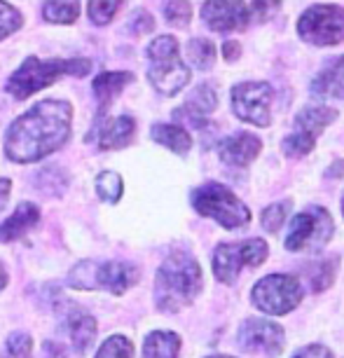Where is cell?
Listing matches in <instances>:
<instances>
[{
    "mask_svg": "<svg viewBox=\"0 0 344 358\" xmlns=\"http://www.w3.org/2000/svg\"><path fill=\"white\" fill-rule=\"evenodd\" d=\"M73 108L66 101H43L15 120L5 138V152L12 162L29 164L54 152L71 134Z\"/></svg>",
    "mask_w": 344,
    "mask_h": 358,
    "instance_id": "obj_1",
    "label": "cell"
},
{
    "mask_svg": "<svg viewBox=\"0 0 344 358\" xmlns=\"http://www.w3.org/2000/svg\"><path fill=\"white\" fill-rule=\"evenodd\" d=\"M201 290V267L190 253L176 251L162 262L155 279V297L162 312H180Z\"/></svg>",
    "mask_w": 344,
    "mask_h": 358,
    "instance_id": "obj_2",
    "label": "cell"
},
{
    "mask_svg": "<svg viewBox=\"0 0 344 358\" xmlns=\"http://www.w3.org/2000/svg\"><path fill=\"white\" fill-rule=\"evenodd\" d=\"M194 211L215 220L225 229H241L251 222L248 206L229 187L220 183H204L192 192Z\"/></svg>",
    "mask_w": 344,
    "mask_h": 358,
    "instance_id": "obj_3",
    "label": "cell"
},
{
    "mask_svg": "<svg viewBox=\"0 0 344 358\" xmlns=\"http://www.w3.org/2000/svg\"><path fill=\"white\" fill-rule=\"evenodd\" d=\"M150 59V83L159 94L173 96L190 83V71L180 62L178 40L173 36H159L148 45Z\"/></svg>",
    "mask_w": 344,
    "mask_h": 358,
    "instance_id": "obj_4",
    "label": "cell"
},
{
    "mask_svg": "<svg viewBox=\"0 0 344 358\" xmlns=\"http://www.w3.org/2000/svg\"><path fill=\"white\" fill-rule=\"evenodd\" d=\"M335 232L333 215H330L323 206H312L293 215L291 227H288L286 248L288 251L302 253V251H321L330 241Z\"/></svg>",
    "mask_w": 344,
    "mask_h": 358,
    "instance_id": "obj_5",
    "label": "cell"
},
{
    "mask_svg": "<svg viewBox=\"0 0 344 358\" xmlns=\"http://www.w3.org/2000/svg\"><path fill=\"white\" fill-rule=\"evenodd\" d=\"M276 10L279 3H206L201 8V17L215 33H234L267 19Z\"/></svg>",
    "mask_w": 344,
    "mask_h": 358,
    "instance_id": "obj_6",
    "label": "cell"
},
{
    "mask_svg": "<svg viewBox=\"0 0 344 358\" xmlns=\"http://www.w3.org/2000/svg\"><path fill=\"white\" fill-rule=\"evenodd\" d=\"M267 241L246 239L234 244H220L213 251V274L220 283H234L244 267H260L267 260Z\"/></svg>",
    "mask_w": 344,
    "mask_h": 358,
    "instance_id": "obj_7",
    "label": "cell"
},
{
    "mask_svg": "<svg viewBox=\"0 0 344 358\" xmlns=\"http://www.w3.org/2000/svg\"><path fill=\"white\" fill-rule=\"evenodd\" d=\"M298 36L316 47H333L344 43V8L340 5H312L302 12Z\"/></svg>",
    "mask_w": 344,
    "mask_h": 358,
    "instance_id": "obj_8",
    "label": "cell"
},
{
    "mask_svg": "<svg viewBox=\"0 0 344 358\" xmlns=\"http://www.w3.org/2000/svg\"><path fill=\"white\" fill-rule=\"evenodd\" d=\"M302 300L300 281L291 274H269L253 286V305L269 316L293 312Z\"/></svg>",
    "mask_w": 344,
    "mask_h": 358,
    "instance_id": "obj_9",
    "label": "cell"
},
{
    "mask_svg": "<svg viewBox=\"0 0 344 358\" xmlns=\"http://www.w3.org/2000/svg\"><path fill=\"white\" fill-rule=\"evenodd\" d=\"M274 90L269 83H241L232 90V110L239 120L255 127L272 124Z\"/></svg>",
    "mask_w": 344,
    "mask_h": 358,
    "instance_id": "obj_10",
    "label": "cell"
},
{
    "mask_svg": "<svg viewBox=\"0 0 344 358\" xmlns=\"http://www.w3.org/2000/svg\"><path fill=\"white\" fill-rule=\"evenodd\" d=\"M66 73V62H40L38 57H29L15 76L10 78L8 92L17 99H29L33 92L45 90L57 83Z\"/></svg>",
    "mask_w": 344,
    "mask_h": 358,
    "instance_id": "obj_11",
    "label": "cell"
},
{
    "mask_svg": "<svg viewBox=\"0 0 344 358\" xmlns=\"http://www.w3.org/2000/svg\"><path fill=\"white\" fill-rule=\"evenodd\" d=\"M239 344L251 354L279 356L286 344V335L279 323L269 319H248L239 328Z\"/></svg>",
    "mask_w": 344,
    "mask_h": 358,
    "instance_id": "obj_12",
    "label": "cell"
},
{
    "mask_svg": "<svg viewBox=\"0 0 344 358\" xmlns=\"http://www.w3.org/2000/svg\"><path fill=\"white\" fill-rule=\"evenodd\" d=\"M262 141L255 134L239 131L227 136L225 141H220L218 145V157L222 159V164L234 166V169H246L253 164V159L260 155Z\"/></svg>",
    "mask_w": 344,
    "mask_h": 358,
    "instance_id": "obj_13",
    "label": "cell"
},
{
    "mask_svg": "<svg viewBox=\"0 0 344 358\" xmlns=\"http://www.w3.org/2000/svg\"><path fill=\"white\" fill-rule=\"evenodd\" d=\"M138 281V269L129 262H96V272H94V288H106L113 295H122Z\"/></svg>",
    "mask_w": 344,
    "mask_h": 358,
    "instance_id": "obj_14",
    "label": "cell"
},
{
    "mask_svg": "<svg viewBox=\"0 0 344 358\" xmlns=\"http://www.w3.org/2000/svg\"><path fill=\"white\" fill-rule=\"evenodd\" d=\"M64 326L69 330L73 347L78 349V354H85V351L92 347L94 337H96V321H94V316L87 314L85 309L78 305H66Z\"/></svg>",
    "mask_w": 344,
    "mask_h": 358,
    "instance_id": "obj_15",
    "label": "cell"
},
{
    "mask_svg": "<svg viewBox=\"0 0 344 358\" xmlns=\"http://www.w3.org/2000/svg\"><path fill=\"white\" fill-rule=\"evenodd\" d=\"M215 106H218V94L213 92V85L204 83L192 92V96L185 101L183 108H178L176 120H187L194 127H204L206 117L215 110Z\"/></svg>",
    "mask_w": 344,
    "mask_h": 358,
    "instance_id": "obj_16",
    "label": "cell"
},
{
    "mask_svg": "<svg viewBox=\"0 0 344 358\" xmlns=\"http://www.w3.org/2000/svg\"><path fill=\"white\" fill-rule=\"evenodd\" d=\"M38 220H40V208L36 204H31V201H22V204L15 208V213L0 225V239L15 241L22 234L29 232Z\"/></svg>",
    "mask_w": 344,
    "mask_h": 358,
    "instance_id": "obj_17",
    "label": "cell"
},
{
    "mask_svg": "<svg viewBox=\"0 0 344 358\" xmlns=\"http://www.w3.org/2000/svg\"><path fill=\"white\" fill-rule=\"evenodd\" d=\"M337 120V110L333 108H326V106H307L302 108L295 117V131H302L307 136L316 138L319 134L326 131L328 124H333Z\"/></svg>",
    "mask_w": 344,
    "mask_h": 358,
    "instance_id": "obj_18",
    "label": "cell"
},
{
    "mask_svg": "<svg viewBox=\"0 0 344 358\" xmlns=\"http://www.w3.org/2000/svg\"><path fill=\"white\" fill-rule=\"evenodd\" d=\"M312 94L319 99L344 101V57H340L330 69L321 71L312 83Z\"/></svg>",
    "mask_w": 344,
    "mask_h": 358,
    "instance_id": "obj_19",
    "label": "cell"
},
{
    "mask_svg": "<svg viewBox=\"0 0 344 358\" xmlns=\"http://www.w3.org/2000/svg\"><path fill=\"white\" fill-rule=\"evenodd\" d=\"M129 83H134V73L120 71V73H101V76H96L92 87H94V94H96V99H99L101 115L108 110V106L113 103L115 96H117V94L122 92Z\"/></svg>",
    "mask_w": 344,
    "mask_h": 358,
    "instance_id": "obj_20",
    "label": "cell"
},
{
    "mask_svg": "<svg viewBox=\"0 0 344 358\" xmlns=\"http://www.w3.org/2000/svg\"><path fill=\"white\" fill-rule=\"evenodd\" d=\"M134 134H136V122L129 117V115H122V117H115L106 124V129L101 131L99 138V148L103 150H113V148H127L134 141Z\"/></svg>",
    "mask_w": 344,
    "mask_h": 358,
    "instance_id": "obj_21",
    "label": "cell"
},
{
    "mask_svg": "<svg viewBox=\"0 0 344 358\" xmlns=\"http://www.w3.org/2000/svg\"><path fill=\"white\" fill-rule=\"evenodd\" d=\"M150 136L155 143L169 148V150L176 155H187L192 148V136L183 127H176V124H155Z\"/></svg>",
    "mask_w": 344,
    "mask_h": 358,
    "instance_id": "obj_22",
    "label": "cell"
},
{
    "mask_svg": "<svg viewBox=\"0 0 344 358\" xmlns=\"http://www.w3.org/2000/svg\"><path fill=\"white\" fill-rule=\"evenodd\" d=\"M180 337L171 330H155L145 337L143 358H178Z\"/></svg>",
    "mask_w": 344,
    "mask_h": 358,
    "instance_id": "obj_23",
    "label": "cell"
},
{
    "mask_svg": "<svg viewBox=\"0 0 344 358\" xmlns=\"http://www.w3.org/2000/svg\"><path fill=\"white\" fill-rule=\"evenodd\" d=\"M185 52H187V62L199 71H208L215 62V47L206 38H192L185 47Z\"/></svg>",
    "mask_w": 344,
    "mask_h": 358,
    "instance_id": "obj_24",
    "label": "cell"
},
{
    "mask_svg": "<svg viewBox=\"0 0 344 358\" xmlns=\"http://www.w3.org/2000/svg\"><path fill=\"white\" fill-rule=\"evenodd\" d=\"M96 192L101 199L108 201V204L120 201V197H122V178H120V173H115V171L99 173L96 176Z\"/></svg>",
    "mask_w": 344,
    "mask_h": 358,
    "instance_id": "obj_25",
    "label": "cell"
},
{
    "mask_svg": "<svg viewBox=\"0 0 344 358\" xmlns=\"http://www.w3.org/2000/svg\"><path fill=\"white\" fill-rule=\"evenodd\" d=\"M314 145H316V138L307 136V134H302V131L288 134V136L283 138V143H281L283 155H286V157H293V159L305 157V155H309L314 150Z\"/></svg>",
    "mask_w": 344,
    "mask_h": 358,
    "instance_id": "obj_26",
    "label": "cell"
},
{
    "mask_svg": "<svg viewBox=\"0 0 344 358\" xmlns=\"http://www.w3.org/2000/svg\"><path fill=\"white\" fill-rule=\"evenodd\" d=\"M96 358H134V342L124 335H113L101 344Z\"/></svg>",
    "mask_w": 344,
    "mask_h": 358,
    "instance_id": "obj_27",
    "label": "cell"
},
{
    "mask_svg": "<svg viewBox=\"0 0 344 358\" xmlns=\"http://www.w3.org/2000/svg\"><path fill=\"white\" fill-rule=\"evenodd\" d=\"M43 15L47 22H52V24H71V22H76V17L80 15V5L78 3H45Z\"/></svg>",
    "mask_w": 344,
    "mask_h": 358,
    "instance_id": "obj_28",
    "label": "cell"
},
{
    "mask_svg": "<svg viewBox=\"0 0 344 358\" xmlns=\"http://www.w3.org/2000/svg\"><path fill=\"white\" fill-rule=\"evenodd\" d=\"M288 213H291V201H279V204H272L267 206L265 211H262V227L267 229V232H276L283 222H286Z\"/></svg>",
    "mask_w": 344,
    "mask_h": 358,
    "instance_id": "obj_29",
    "label": "cell"
},
{
    "mask_svg": "<svg viewBox=\"0 0 344 358\" xmlns=\"http://www.w3.org/2000/svg\"><path fill=\"white\" fill-rule=\"evenodd\" d=\"M3 358H31V337L24 333L10 335V340L5 342Z\"/></svg>",
    "mask_w": 344,
    "mask_h": 358,
    "instance_id": "obj_30",
    "label": "cell"
},
{
    "mask_svg": "<svg viewBox=\"0 0 344 358\" xmlns=\"http://www.w3.org/2000/svg\"><path fill=\"white\" fill-rule=\"evenodd\" d=\"M335 269H337V260H321L316 272H312V288L314 290H323L333 283V276H335Z\"/></svg>",
    "mask_w": 344,
    "mask_h": 358,
    "instance_id": "obj_31",
    "label": "cell"
},
{
    "mask_svg": "<svg viewBox=\"0 0 344 358\" xmlns=\"http://www.w3.org/2000/svg\"><path fill=\"white\" fill-rule=\"evenodd\" d=\"M166 22L173 26H187L192 17V5L190 3H166L164 5Z\"/></svg>",
    "mask_w": 344,
    "mask_h": 358,
    "instance_id": "obj_32",
    "label": "cell"
},
{
    "mask_svg": "<svg viewBox=\"0 0 344 358\" xmlns=\"http://www.w3.org/2000/svg\"><path fill=\"white\" fill-rule=\"evenodd\" d=\"M22 26V15L8 3H0V40Z\"/></svg>",
    "mask_w": 344,
    "mask_h": 358,
    "instance_id": "obj_33",
    "label": "cell"
},
{
    "mask_svg": "<svg viewBox=\"0 0 344 358\" xmlns=\"http://www.w3.org/2000/svg\"><path fill=\"white\" fill-rule=\"evenodd\" d=\"M87 10H89V17L94 24L103 26L108 24L110 19L115 17V12L120 10V3H89L87 5Z\"/></svg>",
    "mask_w": 344,
    "mask_h": 358,
    "instance_id": "obj_34",
    "label": "cell"
},
{
    "mask_svg": "<svg viewBox=\"0 0 344 358\" xmlns=\"http://www.w3.org/2000/svg\"><path fill=\"white\" fill-rule=\"evenodd\" d=\"M89 71H92L89 59H69V62H66V73H69V76L85 78Z\"/></svg>",
    "mask_w": 344,
    "mask_h": 358,
    "instance_id": "obj_35",
    "label": "cell"
},
{
    "mask_svg": "<svg viewBox=\"0 0 344 358\" xmlns=\"http://www.w3.org/2000/svg\"><path fill=\"white\" fill-rule=\"evenodd\" d=\"M293 358H335V356H333V351L321 347V344H309V347L300 349Z\"/></svg>",
    "mask_w": 344,
    "mask_h": 358,
    "instance_id": "obj_36",
    "label": "cell"
},
{
    "mask_svg": "<svg viewBox=\"0 0 344 358\" xmlns=\"http://www.w3.org/2000/svg\"><path fill=\"white\" fill-rule=\"evenodd\" d=\"M239 52H241V45L237 43V40H227L225 45H222V54H225V62H237L239 59Z\"/></svg>",
    "mask_w": 344,
    "mask_h": 358,
    "instance_id": "obj_37",
    "label": "cell"
},
{
    "mask_svg": "<svg viewBox=\"0 0 344 358\" xmlns=\"http://www.w3.org/2000/svg\"><path fill=\"white\" fill-rule=\"evenodd\" d=\"M335 169H328V178H335V176H342L344 173V162L340 159V162H335V164H333Z\"/></svg>",
    "mask_w": 344,
    "mask_h": 358,
    "instance_id": "obj_38",
    "label": "cell"
},
{
    "mask_svg": "<svg viewBox=\"0 0 344 358\" xmlns=\"http://www.w3.org/2000/svg\"><path fill=\"white\" fill-rule=\"evenodd\" d=\"M8 194H10V180L3 178V180H0V201L8 197Z\"/></svg>",
    "mask_w": 344,
    "mask_h": 358,
    "instance_id": "obj_39",
    "label": "cell"
},
{
    "mask_svg": "<svg viewBox=\"0 0 344 358\" xmlns=\"http://www.w3.org/2000/svg\"><path fill=\"white\" fill-rule=\"evenodd\" d=\"M8 283V272H5V267H3V262H0V290H3V286Z\"/></svg>",
    "mask_w": 344,
    "mask_h": 358,
    "instance_id": "obj_40",
    "label": "cell"
},
{
    "mask_svg": "<svg viewBox=\"0 0 344 358\" xmlns=\"http://www.w3.org/2000/svg\"><path fill=\"white\" fill-rule=\"evenodd\" d=\"M208 358H237V356H222V354H218V356H208Z\"/></svg>",
    "mask_w": 344,
    "mask_h": 358,
    "instance_id": "obj_41",
    "label": "cell"
},
{
    "mask_svg": "<svg viewBox=\"0 0 344 358\" xmlns=\"http://www.w3.org/2000/svg\"><path fill=\"white\" fill-rule=\"evenodd\" d=\"M342 213H344V199H342Z\"/></svg>",
    "mask_w": 344,
    "mask_h": 358,
    "instance_id": "obj_42",
    "label": "cell"
}]
</instances>
